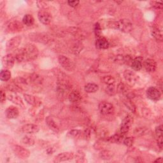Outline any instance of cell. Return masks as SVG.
<instances>
[{
	"instance_id": "5b68a950",
	"label": "cell",
	"mask_w": 163,
	"mask_h": 163,
	"mask_svg": "<svg viewBox=\"0 0 163 163\" xmlns=\"http://www.w3.org/2000/svg\"><path fill=\"white\" fill-rule=\"evenodd\" d=\"M99 110L101 114L104 116H110L114 113L115 108L113 105L106 101H102L99 104Z\"/></svg>"
},
{
	"instance_id": "681fc988",
	"label": "cell",
	"mask_w": 163,
	"mask_h": 163,
	"mask_svg": "<svg viewBox=\"0 0 163 163\" xmlns=\"http://www.w3.org/2000/svg\"><path fill=\"white\" fill-rule=\"evenodd\" d=\"M79 3H80L79 1H68V4L70 6V7L73 8L77 7L78 5V4H79Z\"/></svg>"
},
{
	"instance_id": "8992f818",
	"label": "cell",
	"mask_w": 163,
	"mask_h": 163,
	"mask_svg": "<svg viewBox=\"0 0 163 163\" xmlns=\"http://www.w3.org/2000/svg\"><path fill=\"white\" fill-rule=\"evenodd\" d=\"M12 150L15 155L20 159H26L29 158L30 155V152L29 150L19 145H14Z\"/></svg>"
},
{
	"instance_id": "816d5d0a",
	"label": "cell",
	"mask_w": 163,
	"mask_h": 163,
	"mask_svg": "<svg viewBox=\"0 0 163 163\" xmlns=\"http://www.w3.org/2000/svg\"><path fill=\"white\" fill-rule=\"evenodd\" d=\"M6 94L3 91V90H1V92H0V101H1L2 103L6 100Z\"/></svg>"
},
{
	"instance_id": "277c9868",
	"label": "cell",
	"mask_w": 163,
	"mask_h": 163,
	"mask_svg": "<svg viewBox=\"0 0 163 163\" xmlns=\"http://www.w3.org/2000/svg\"><path fill=\"white\" fill-rule=\"evenodd\" d=\"M70 87L66 82L61 80L57 83V92L60 98H64L66 96L69 95L70 93Z\"/></svg>"
},
{
	"instance_id": "4dcf8cb0",
	"label": "cell",
	"mask_w": 163,
	"mask_h": 163,
	"mask_svg": "<svg viewBox=\"0 0 163 163\" xmlns=\"http://www.w3.org/2000/svg\"><path fill=\"white\" fill-rule=\"evenodd\" d=\"M99 157L101 159L110 160L113 157V152L108 150H103L99 153Z\"/></svg>"
},
{
	"instance_id": "f6af8a7d",
	"label": "cell",
	"mask_w": 163,
	"mask_h": 163,
	"mask_svg": "<svg viewBox=\"0 0 163 163\" xmlns=\"http://www.w3.org/2000/svg\"><path fill=\"white\" fill-rule=\"evenodd\" d=\"M69 134L71 135V136L75 138H80L82 134V132L80 130L78 129H73L71 130V131H70Z\"/></svg>"
},
{
	"instance_id": "f546056e",
	"label": "cell",
	"mask_w": 163,
	"mask_h": 163,
	"mask_svg": "<svg viewBox=\"0 0 163 163\" xmlns=\"http://www.w3.org/2000/svg\"><path fill=\"white\" fill-rule=\"evenodd\" d=\"M124 140V136L122 134H117L113 136L108 138V142H109L110 143H120L122 142Z\"/></svg>"
},
{
	"instance_id": "5bb4252c",
	"label": "cell",
	"mask_w": 163,
	"mask_h": 163,
	"mask_svg": "<svg viewBox=\"0 0 163 163\" xmlns=\"http://www.w3.org/2000/svg\"><path fill=\"white\" fill-rule=\"evenodd\" d=\"M74 158V154L71 152H63L57 155L54 158V162H61L68 161Z\"/></svg>"
},
{
	"instance_id": "7402d4cb",
	"label": "cell",
	"mask_w": 163,
	"mask_h": 163,
	"mask_svg": "<svg viewBox=\"0 0 163 163\" xmlns=\"http://www.w3.org/2000/svg\"><path fill=\"white\" fill-rule=\"evenodd\" d=\"M96 46L99 49H106L110 47V43L105 38L101 37L100 38H97Z\"/></svg>"
},
{
	"instance_id": "52a82bcc",
	"label": "cell",
	"mask_w": 163,
	"mask_h": 163,
	"mask_svg": "<svg viewBox=\"0 0 163 163\" xmlns=\"http://www.w3.org/2000/svg\"><path fill=\"white\" fill-rule=\"evenodd\" d=\"M132 122H133V118L130 115H128L123 119L121 126H120V132H121V134L124 135L129 131Z\"/></svg>"
},
{
	"instance_id": "484cf974",
	"label": "cell",
	"mask_w": 163,
	"mask_h": 163,
	"mask_svg": "<svg viewBox=\"0 0 163 163\" xmlns=\"http://www.w3.org/2000/svg\"><path fill=\"white\" fill-rule=\"evenodd\" d=\"M46 123L52 130L57 132L59 131L58 126L52 117L49 116L46 118Z\"/></svg>"
},
{
	"instance_id": "ee69618b",
	"label": "cell",
	"mask_w": 163,
	"mask_h": 163,
	"mask_svg": "<svg viewBox=\"0 0 163 163\" xmlns=\"http://www.w3.org/2000/svg\"><path fill=\"white\" fill-rule=\"evenodd\" d=\"M135 142L134 138L132 137H127L125 139H124L123 140V143L125 145L126 147H131V146H132V145H133Z\"/></svg>"
},
{
	"instance_id": "d6986e66",
	"label": "cell",
	"mask_w": 163,
	"mask_h": 163,
	"mask_svg": "<svg viewBox=\"0 0 163 163\" xmlns=\"http://www.w3.org/2000/svg\"><path fill=\"white\" fill-rule=\"evenodd\" d=\"M13 54L15 57V61L18 63L27 61V58L26 56L24 50V48H21L20 49L15 50L14 54Z\"/></svg>"
},
{
	"instance_id": "ffe728a7",
	"label": "cell",
	"mask_w": 163,
	"mask_h": 163,
	"mask_svg": "<svg viewBox=\"0 0 163 163\" xmlns=\"http://www.w3.org/2000/svg\"><path fill=\"white\" fill-rule=\"evenodd\" d=\"M145 69L148 72H154L157 68V63L154 59H147L143 63Z\"/></svg>"
},
{
	"instance_id": "e575fe53",
	"label": "cell",
	"mask_w": 163,
	"mask_h": 163,
	"mask_svg": "<svg viewBox=\"0 0 163 163\" xmlns=\"http://www.w3.org/2000/svg\"><path fill=\"white\" fill-rule=\"evenodd\" d=\"M24 98L25 101L29 105H35L36 104H37V100H36L35 97L33 96L25 94H24Z\"/></svg>"
},
{
	"instance_id": "d590c367",
	"label": "cell",
	"mask_w": 163,
	"mask_h": 163,
	"mask_svg": "<svg viewBox=\"0 0 163 163\" xmlns=\"http://www.w3.org/2000/svg\"><path fill=\"white\" fill-rule=\"evenodd\" d=\"M22 142L24 145H26L32 146L34 144L35 141L33 137L29 136H26L24 137H23V138L22 139Z\"/></svg>"
},
{
	"instance_id": "f35d334b",
	"label": "cell",
	"mask_w": 163,
	"mask_h": 163,
	"mask_svg": "<svg viewBox=\"0 0 163 163\" xmlns=\"http://www.w3.org/2000/svg\"><path fill=\"white\" fill-rule=\"evenodd\" d=\"M83 48V45L80 43V42H77V43L74 44L73 47H72V52L75 54H78L82 51Z\"/></svg>"
},
{
	"instance_id": "60d3db41",
	"label": "cell",
	"mask_w": 163,
	"mask_h": 163,
	"mask_svg": "<svg viewBox=\"0 0 163 163\" xmlns=\"http://www.w3.org/2000/svg\"><path fill=\"white\" fill-rule=\"evenodd\" d=\"M7 89L9 90H10V91L13 92V93L20 92L22 90V89L19 86H17L15 83H11V84H9V85H8L7 86Z\"/></svg>"
},
{
	"instance_id": "603a6c76",
	"label": "cell",
	"mask_w": 163,
	"mask_h": 163,
	"mask_svg": "<svg viewBox=\"0 0 163 163\" xmlns=\"http://www.w3.org/2000/svg\"><path fill=\"white\" fill-rule=\"evenodd\" d=\"M8 99L14 103V104L20 106H24V102L22 99L19 96L17 95L16 94H9L8 95L7 97Z\"/></svg>"
},
{
	"instance_id": "8d00e7d4",
	"label": "cell",
	"mask_w": 163,
	"mask_h": 163,
	"mask_svg": "<svg viewBox=\"0 0 163 163\" xmlns=\"http://www.w3.org/2000/svg\"><path fill=\"white\" fill-rule=\"evenodd\" d=\"M14 82L16 85L19 86L21 89H22V86L28 85V82L26 80V79H24V78L22 77H17L15 78Z\"/></svg>"
},
{
	"instance_id": "44dd1931",
	"label": "cell",
	"mask_w": 163,
	"mask_h": 163,
	"mask_svg": "<svg viewBox=\"0 0 163 163\" xmlns=\"http://www.w3.org/2000/svg\"><path fill=\"white\" fill-rule=\"evenodd\" d=\"M68 99L72 103L78 104L82 100V95L78 90H73L68 95Z\"/></svg>"
},
{
	"instance_id": "83f0119b",
	"label": "cell",
	"mask_w": 163,
	"mask_h": 163,
	"mask_svg": "<svg viewBox=\"0 0 163 163\" xmlns=\"http://www.w3.org/2000/svg\"><path fill=\"white\" fill-rule=\"evenodd\" d=\"M22 22L24 24L27 26H31L33 25V24L34 22V19L31 15L27 14L24 16L22 19Z\"/></svg>"
},
{
	"instance_id": "7c38bea8",
	"label": "cell",
	"mask_w": 163,
	"mask_h": 163,
	"mask_svg": "<svg viewBox=\"0 0 163 163\" xmlns=\"http://www.w3.org/2000/svg\"><path fill=\"white\" fill-rule=\"evenodd\" d=\"M38 18L40 22L44 25L49 24L52 20L51 15L45 10H41L38 14Z\"/></svg>"
},
{
	"instance_id": "1f68e13d",
	"label": "cell",
	"mask_w": 163,
	"mask_h": 163,
	"mask_svg": "<svg viewBox=\"0 0 163 163\" xmlns=\"http://www.w3.org/2000/svg\"><path fill=\"white\" fill-rule=\"evenodd\" d=\"M11 78V73L10 71L8 70H2L1 73H0V79L2 81H8Z\"/></svg>"
},
{
	"instance_id": "2e32d148",
	"label": "cell",
	"mask_w": 163,
	"mask_h": 163,
	"mask_svg": "<svg viewBox=\"0 0 163 163\" xmlns=\"http://www.w3.org/2000/svg\"><path fill=\"white\" fill-rule=\"evenodd\" d=\"M22 131L27 134L37 133L40 130L39 126L33 124H27L22 127Z\"/></svg>"
},
{
	"instance_id": "ac0fdd59",
	"label": "cell",
	"mask_w": 163,
	"mask_h": 163,
	"mask_svg": "<svg viewBox=\"0 0 163 163\" xmlns=\"http://www.w3.org/2000/svg\"><path fill=\"white\" fill-rule=\"evenodd\" d=\"M6 117L10 119H14L18 117L19 115V110L15 106H10L5 111Z\"/></svg>"
},
{
	"instance_id": "9c48e42d",
	"label": "cell",
	"mask_w": 163,
	"mask_h": 163,
	"mask_svg": "<svg viewBox=\"0 0 163 163\" xmlns=\"http://www.w3.org/2000/svg\"><path fill=\"white\" fill-rule=\"evenodd\" d=\"M59 63L62 67L68 71H72L73 70V64L71 60L64 56H59L58 57Z\"/></svg>"
},
{
	"instance_id": "9a60e30c",
	"label": "cell",
	"mask_w": 163,
	"mask_h": 163,
	"mask_svg": "<svg viewBox=\"0 0 163 163\" xmlns=\"http://www.w3.org/2000/svg\"><path fill=\"white\" fill-rule=\"evenodd\" d=\"M8 31L11 33H15L17 31H21L23 29V24L17 21H13L8 23L7 25Z\"/></svg>"
},
{
	"instance_id": "e0dca14e",
	"label": "cell",
	"mask_w": 163,
	"mask_h": 163,
	"mask_svg": "<svg viewBox=\"0 0 163 163\" xmlns=\"http://www.w3.org/2000/svg\"><path fill=\"white\" fill-rule=\"evenodd\" d=\"M68 31L71 35H73V37H74L78 40H82L86 37L85 33H84L82 29H80L78 28H75V27L70 28L68 29Z\"/></svg>"
},
{
	"instance_id": "d6a6232c",
	"label": "cell",
	"mask_w": 163,
	"mask_h": 163,
	"mask_svg": "<svg viewBox=\"0 0 163 163\" xmlns=\"http://www.w3.org/2000/svg\"><path fill=\"white\" fill-rule=\"evenodd\" d=\"M101 80L105 84H106V86L114 85L115 82H116V80H115V78L112 76H110V75L104 76L102 78Z\"/></svg>"
},
{
	"instance_id": "c3c4849f",
	"label": "cell",
	"mask_w": 163,
	"mask_h": 163,
	"mask_svg": "<svg viewBox=\"0 0 163 163\" xmlns=\"http://www.w3.org/2000/svg\"><path fill=\"white\" fill-rule=\"evenodd\" d=\"M152 7L156 9H162V3L161 2H152Z\"/></svg>"
},
{
	"instance_id": "11a10c76",
	"label": "cell",
	"mask_w": 163,
	"mask_h": 163,
	"mask_svg": "<svg viewBox=\"0 0 163 163\" xmlns=\"http://www.w3.org/2000/svg\"><path fill=\"white\" fill-rule=\"evenodd\" d=\"M154 162H160V163H161V162H162V158H159L158 159H157Z\"/></svg>"
},
{
	"instance_id": "f907efd6",
	"label": "cell",
	"mask_w": 163,
	"mask_h": 163,
	"mask_svg": "<svg viewBox=\"0 0 163 163\" xmlns=\"http://www.w3.org/2000/svg\"><path fill=\"white\" fill-rule=\"evenodd\" d=\"M90 135H91V131L90 129H87L85 130L83 132V136L86 138V139H89L90 137Z\"/></svg>"
},
{
	"instance_id": "db71d44e",
	"label": "cell",
	"mask_w": 163,
	"mask_h": 163,
	"mask_svg": "<svg viewBox=\"0 0 163 163\" xmlns=\"http://www.w3.org/2000/svg\"><path fill=\"white\" fill-rule=\"evenodd\" d=\"M98 133H99V136H100L101 138H104V137H105L106 136V134H107L106 133V131H104L103 129H101L99 131Z\"/></svg>"
},
{
	"instance_id": "3957f363",
	"label": "cell",
	"mask_w": 163,
	"mask_h": 163,
	"mask_svg": "<svg viewBox=\"0 0 163 163\" xmlns=\"http://www.w3.org/2000/svg\"><path fill=\"white\" fill-rule=\"evenodd\" d=\"M30 39H31L34 41L39 42V43H42L47 44L50 43L52 40V38H51L50 36L47 33H31L29 34Z\"/></svg>"
},
{
	"instance_id": "74e56055",
	"label": "cell",
	"mask_w": 163,
	"mask_h": 163,
	"mask_svg": "<svg viewBox=\"0 0 163 163\" xmlns=\"http://www.w3.org/2000/svg\"><path fill=\"white\" fill-rule=\"evenodd\" d=\"M124 103L125 104L126 107L128 108V109L129 110H131L132 112L135 113L136 112V107H135V105L131 102L130 99L127 98L126 99L124 100Z\"/></svg>"
},
{
	"instance_id": "b9f144b4",
	"label": "cell",
	"mask_w": 163,
	"mask_h": 163,
	"mask_svg": "<svg viewBox=\"0 0 163 163\" xmlns=\"http://www.w3.org/2000/svg\"><path fill=\"white\" fill-rule=\"evenodd\" d=\"M113 61L114 63L119 64H124V56L123 55H117L113 57Z\"/></svg>"
},
{
	"instance_id": "836d02e7",
	"label": "cell",
	"mask_w": 163,
	"mask_h": 163,
	"mask_svg": "<svg viewBox=\"0 0 163 163\" xmlns=\"http://www.w3.org/2000/svg\"><path fill=\"white\" fill-rule=\"evenodd\" d=\"M86 156L85 154H84L82 151L79 150L78 151L77 154L74 155V158L75 159L76 162H83L86 161Z\"/></svg>"
},
{
	"instance_id": "8fae6325",
	"label": "cell",
	"mask_w": 163,
	"mask_h": 163,
	"mask_svg": "<svg viewBox=\"0 0 163 163\" xmlns=\"http://www.w3.org/2000/svg\"><path fill=\"white\" fill-rule=\"evenodd\" d=\"M148 98L153 101H158L161 99V93L158 89L154 87H150L147 90Z\"/></svg>"
},
{
	"instance_id": "cb8c5ba5",
	"label": "cell",
	"mask_w": 163,
	"mask_h": 163,
	"mask_svg": "<svg viewBox=\"0 0 163 163\" xmlns=\"http://www.w3.org/2000/svg\"><path fill=\"white\" fill-rule=\"evenodd\" d=\"M143 59L141 57H138L133 59L131 66L135 71H140L143 67Z\"/></svg>"
},
{
	"instance_id": "6da1fadb",
	"label": "cell",
	"mask_w": 163,
	"mask_h": 163,
	"mask_svg": "<svg viewBox=\"0 0 163 163\" xmlns=\"http://www.w3.org/2000/svg\"><path fill=\"white\" fill-rule=\"evenodd\" d=\"M113 27L125 33H130L132 29V24L128 19H120L113 24Z\"/></svg>"
},
{
	"instance_id": "4316f807",
	"label": "cell",
	"mask_w": 163,
	"mask_h": 163,
	"mask_svg": "<svg viewBox=\"0 0 163 163\" xmlns=\"http://www.w3.org/2000/svg\"><path fill=\"white\" fill-rule=\"evenodd\" d=\"M99 89V87L97 84H95L93 83H90L87 84V85L84 87V90L85 91L88 93H94L97 92Z\"/></svg>"
},
{
	"instance_id": "d4e9b609",
	"label": "cell",
	"mask_w": 163,
	"mask_h": 163,
	"mask_svg": "<svg viewBox=\"0 0 163 163\" xmlns=\"http://www.w3.org/2000/svg\"><path fill=\"white\" fill-rule=\"evenodd\" d=\"M151 34H152V36L155 40L158 41H162V34L159 28L155 26L152 27V29H151Z\"/></svg>"
},
{
	"instance_id": "4fadbf2b",
	"label": "cell",
	"mask_w": 163,
	"mask_h": 163,
	"mask_svg": "<svg viewBox=\"0 0 163 163\" xmlns=\"http://www.w3.org/2000/svg\"><path fill=\"white\" fill-rule=\"evenodd\" d=\"M15 62V59L13 54H9L5 56L2 59V63L4 67L7 69H11Z\"/></svg>"
},
{
	"instance_id": "f5cc1de1",
	"label": "cell",
	"mask_w": 163,
	"mask_h": 163,
	"mask_svg": "<svg viewBox=\"0 0 163 163\" xmlns=\"http://www.w3.org/2000/svg\"><path fill=\"white\" fill-rule=\"evenodd\" d=\"M158 145L159 147L161 149H162V146H163V140H162V137L158 138Z\"/></svg>"
},
{
	"instance_id": "ba28073f",
	"label": "cell",
	"mask_w": 163,
	"mask_h": 163,
	"mask_svg": "<svg viewBox=\"0 0 163 163\" xmlns=\"http://www.w3.org/2000/svg\"><path fill=\"white\" fill-rule=\"evenodd\" d=\"M22 37L21 36H17L12 38L10 39L7 44V47H6V49H7V51H15L17 49V48L19 46L21 42Z\"/></svg>"
},
{
	"instance_id": "ab89813d",
	"label": "cell",
	"mask_w": 163,
	"mask_h": 163,
	"mask_svg": "<svg viewBox=\"0 0 163 163\" xmlns=\"http://www.w3.org/2000/svg\"><path fill=\"white\" fill-rule=\"evenodd\" d=\"M147 129L145 128H143V127H141V128H136L135 131V134L136 136H141L143 135H146L147 133Z\"/></svg>"
},
{
	"instance_id": "bcb514c9",
	"label": "cell",
	"mask_w": 163,
	"mask_h": 163,
	"mask_svg": "<svg viewBox=\"0 0 163 163\" xmlns=\"http://www.w3.org/2000/svg\"><path fill=\"white\" fill-rule=\"evenodd\" d=\"M105 91L108 94L114 95L115 94H116V88H115L114 85L106 86V87L105 89Z\"/></svg>"
},
{
	"instance_id": "f1b7e54d",
	"label": "cell",
	"mask_w": 163,
	"mask_h": 163,
	"mask_svg": "<svg viewBox=\"0 0 163 163\" xmlns=\"http://www.w3.org/2000/svg\"><path fill=\"white\" fill-rule=\"evenodd\" d=\"M30 80L34 85H40L43 83L44 79L40 75L37 74H32L30 76Z\"/></svg>"
},
{
	"instance_id": "7dc6e473",
	"label": "cell",
	"mask_w": 163,
	"mask_h": 163,
	"mask_svg": "<svg viewBox=\"0 0 163 163\" xmlns=\"http://www.w3.org/2000/svg\"><path fill=\"white\" fill-rule=\"evenodd\" d=\"M155 135L157 138L162 137V126L161 125L155 128Z\"/></svg>"
},
{
	"instance_id": "7bdbcfd3",
	"label": "cell",
	"mask_w": 163,
	"mask_h": 163,
	"mask_svg": "<svg viewBox=\"0 0 163 163\" xmlns=\"http://www.w3.org/2000/svg\"><path fill=\"white\" fill-rule=\"evenodd\" d=\"M94 30L95 35H96V37H97V38L102 37L101 36V26L99 23L95 24Z\"/></svg>"
},
{
	"instance_id": "7a4b0ae2",
	"label": "cell",
	"mask_w": 163,
	"mask_h": 163,
	"mask_svg": "<svg viewBox=\"0 0 163 163\" xmlns=\"http://www.w3.org/2000/svg\"><path fill=\"white\" fill-rule=\"evenodd\" d=\"M24 48V50L26 56L28 61H32L35 59H37L38 56V48L36 47L34 44H28L25 45Z\"/></svg>"
},
{
	"instance_id": "30bf717a",
	"label": "cell",
	"mask_w": 163,
	"mask_h": 163,
	"mask_svg": "<svg viewBox=\"0 0 163 163\" xmlns=\"http://www.w3.org/2000/svg\"><path fill=\"white\" fill-rule=\"evenodd\" d=\"M124 77L126 82L130 85H135L138 80V76L131 70H126L124 73Z\"/></svg>"
}]
</instances>
